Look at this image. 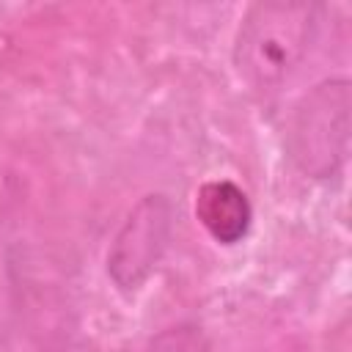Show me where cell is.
<instances>
[{"mask_svg":"<svg viewBox=\"0 0 352 352\" xmlns=\"http://www.w3.org/2000/svg\"><path fill=\"white\" fill-rule=\"evenodd\" d=\"M316 6L267 0L248 8L234 38V66L248 88L270 94L300 66L316 33Z\"/></svg>","mask_w":352,"mask_h":352,"instance_id":"6da1fadb","label":"cell"},{"mask_svg":"<svg viewBox=\"0 0 352 352\" xmlns=\"http://www.w3.org/2000/svg\"><path fill=\"white\" fill-rule=\"evenodd\" d=\"M170 204L151 192L135 204L107 250V275L121 292H138L160 267L170 239Z\"/></svg>","mask_w":352,"mask_h":352,"instance_id":"3957f363","label":"cell"},{"mask_svg":"<svg viewBox=\"0 0 352 352\" xmlns=\"http://www.w3.org/2000/svg\"><path fill=\"white\" fill-rule=\"evenodd\" d=\"M349 80L330 77L314 85L297 104L286 129L292 165L311 179H330L349 154Z\"/></svg>","mask_w":352,"mask_h":352,"instance_id":"7a4b0ae2","label":"cell"},{"mask_svg":"<svg viewBox=\"0 0 352 352\" xmlns=\"http://www.w3.org/2000/svg\"><path fill=\"white\" fill-rule=\"evenodd\" d=\"M195 217L214 242L236 245L250 231L253 209L242 187L228 179H212L195 192Z\"/></svg>","mask_w":352,"mask_h":352,"instance_id":"277c9868","label":"cell"}]
</instances>
